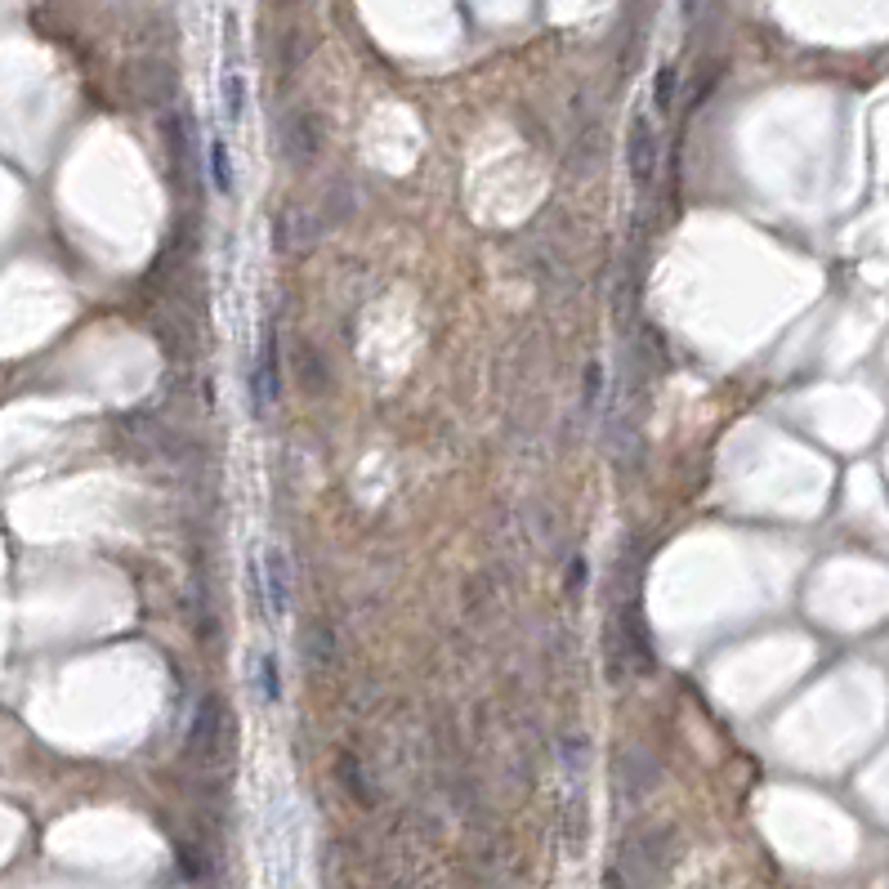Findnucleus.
Instances as JSON below:
<instances>
[{"label": "nucleus", "mask_w": 889, "mask_h": 889, "mask_svg": "<svg viewBox=\"0 0 889 889\" xmlns=\"http://www.w3.org/2000/svg\"><path fill=\"white\" fill-rule=\"evenodd\" d=\"M251 398H255V411L268 407V398H277V358L268 349V336L260 340V353H255V381H251Z\"/></svg>", "instance_id": "3"}, {"label": "nucleus", "mask_w": 889, "mask_h": 889, "mask_svg": "<svg viewBox=\"0 0 889 889\" xmlns=\"http://www.w3.org/2000/svg\"><path fill=\"white\" fill-rule=\"evenodd\" d=\"M255 688H260V701H264V707L283 701V666H277V658H273L268 648L255 652Z\"/></svg>", "instance_id": "4"}, {"label": "nucleus", "mask_w": 889, "mask_h": 889, "mask_svg": "<svg viewBox=\"0 0 889 889\" xmlns=\"http://www.w3.org/2000/svg\"><path fill=\"white\" fill-rule=\"evenodd\" d=\"M626 170H630V183H635L639 193L652 183V175H658V130H652L648 108L630 112V125H626Z\"/></svg>", "instance_id": "1"}, {"label": "nucleus", "mask_w": 889, "mask_h": 889, "mask_svg": "<svg viewBox=\"0 0 889 889\" xmlns=\"http://www.w3.org/2000/svg\"><path fill=\"white\" fill-rule=\"evenodd\" d=\"M211 170H215V189H219V193H232V166H228L224 139H215V144H211Z\"/></svg>", "instance_id": "6"}, {"label": "nucleus", "mask_w": 889, "mask_h": 889, "mask_svg": "<svg viewBox=\"0 0 889 889\" xmlns=\"http://www.w3.org/2000/svg\"><path fill=\"white\" fill-rule=\"evenodd\" d=\"M260 586H264V608L283 622L291 613V558L283 541H268L260 550Z\"/></svg>", "instance_id": "2"}, {"label": "nucleus", "mask_w": 889, "mask_h": 889, "mask_svg": "<svg viewBox=\"0 0 889 889\" xmlns=\"http://www.w3.org/2000/svg\"><path fill=\"white\" fill-rule=\"evenodd\" d=\"M675 89H680V72L658 68V76H652V108H658L662 117H671V108H675Z\"/></svg>", "instance_id": "5"}]
</instances>
